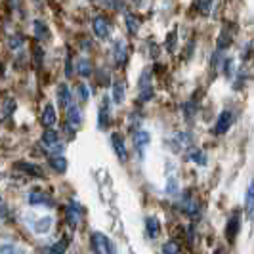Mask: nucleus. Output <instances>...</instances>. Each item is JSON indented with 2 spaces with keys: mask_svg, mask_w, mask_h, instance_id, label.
Segmentation results:
<instances>
[{
  "mask_svg": "<svg viewBox=\"0 0 254 254\" xmlns=\"http://www.w3.org/2000/svg\"><path fill=\"white\" fill-rule=\"evenodd\" d=\"M92 27H94V35L98 38H102V40L109 38V35H111V23H109L103 15H98V17L94 19Z\"/></svg>",
  "mask_w": 254,
  "mask_h": 254,
  "instance_id": "1",
  "label": "nucleus"
},
{
  "mask_svg": "<svg viewBox=\"0 0 254 254\" xmlns=\"http://www.w3.org/2000/svg\"><path fill=\"white\" fill-rule=\"evenodd\" d=\"M231 121H233V115H231V111H222L220 113V117H218V123L216 127H214V134L216 136H222V134H226L229 130V127H231Z\"/></svg>",
  "mask_w": 254,
  "mask_h": 254,
  "instance_id": "2",
  "label": "nucleus"
},
{
  "mask_svg": "<svg viewBox=\"0 0 254 254\" xmlns=\"http://www.w3.org/2000/svg\"><path fill=\"white\" fill-rule=\"evenodd\" d=\"M113 58L117 65H125L128 60V50H127V42L123 40V38H119V40H115L113 44Z\"/></svg>",
  "mask_w": 254,
  "mask_h": 254,
  "instance_id": "3",
  "label": "nucleus"
},
{
  "mask_svg": "<svg viewBox=\"0 0 254 254\" xmlns=\"http://www.w3.org/2000/svg\"><path fill=\"white\" fill-rule=\"evenodd\" d=\"M111 145H113V149H115V153H117V157H119L123 163H127V159H128L127 145H125V140H123V136H121L119 132L111 134Z\"/></svg>",
  "mask_w": 254,
  "mask_h": 254,
  "instance_id": "4",
  "label": "nucleus"
},
{
  "mask_svg": "<svg viewBox=\"0 0 254 254\" xmlns=\"http://www.w3.org/2000/svg\"><path fill=\"white\" fill-rule=\"evenodd\" d=\"M65 109H67V125H69L71 128L80 127V123H82V113H80L78 105H75V103H69Z\"/></svg>",
  "mask_w": 254,
  "mask_h": 254,
  "instance_id": "5",
  "label": "nucleus"
},
{
  "mask_svg": "<svg viewBox=\"0 0 254 254\" xmlns=\"http://www.w3.org/2000/svg\"><path fill=\"white\" fill-rule=\"evenodd\" d=\"M151 143V136H149V132H145V130H140V132H136L134 134V145H136V149L140 153V157H143V153L147 149V145Z\"/></svg>",
  "mask_w": 254,
  "mask_h": 254,
  "instance_id": "6",
  "label": "nucleus"
},
{
  "mask_svg": "<svg viewBox=\"0 0 254 254\" xmlns=\"http://www.w3.org/2000/svg\"><path fill=\"white\" fill-rule=\"evenodd\" d=\"M239 224H241L239 214H233L228 220V224H226V237H228V241H235V237L239 233Z\"/></svg>",
  "mask_w": 254,
  "mask_h": 254,
  "instance_id": "7",
  "label": "nucleus"
},
{
  "mask_svg": "<svg viewBox=\"0 0 254 254\" xmlns=\"http://www.w3.org/2000/svg\"><path fill=\"white\" fill-rule=\"evenodd\" d=\"M56 121H58V117H56V109H54V105L48 103L46 107H44V113H42V127L44 128H52L56 125Z\"/></svg>",
  "mask_w": 254,
  "mask_h": 254,
  "instance_id": "8",
  "label": "nucleus"
},
{
  "mask_svg": "<svg viewBox=\"0 0 254 254\" xmlns=\"http://www.w3.org/2000/svg\"><path fill=\"white\" fill-rule=\"evenodd\" d=\"M109 125V100L103 98L102 105H100V117H98V128H107Z\"/></svg>",
  "mask_w": 254,
  "mask_h": 254,
  "instance_id": "9",
  "label": "nucleus"
},
{
  "mask_svg": "<svg viewBox=\"0 0 254 254\" xmlns=\"http://www.w3.org/2000/svg\"><path fill=\"white\" fill-rule=\"evenodd\" d=\"M58 103H60V107H67L71 103V90L67 88V84L58 86Z\"/></svg>",
  "mask_w": 254,
  "mask_h": 254,
  "instance_id": "10",
  "label": "nucleus"
},
{
  "mask_svg": "<svg viewBox=\"0 0 254 254\" xmlns=\"http://www.w3.org/2000/svg\"><path fill=\"white\" fill-rule=\"evenodd\" d=\"M76 71H78V75L82 76V78H90L92 76V64H90V60L80 58L78 64H76Z\"/></svg>",
  "mask_w": 254,
  "mask_h": 254,
  "instance_id": "11",
  "label": "nucleus"
},
{
  "mask_svg": "<svg viewBox=\"0 0 254 254\" xmlns=\"http://www.w3.org/2000/svg\"><path fill=\"white\" fill-rule=\"evenodd\" d=\"M50 165L56 172H62V174L67 170V161L64 155H50Z\"/></svg>",
  "mask_w": 254,
  "mask_h": 254,
  "instance_id": "12",
  "label": "nucleus"
},
{
  "mask_svg": "<svg viewBox=\"0 0 254 254\" xmlns=\"http://www.w3.org/2000/svg\"><path fill=\"white\" fill-rule=\"evenodd\" d=\"M125 19H127V29L130 35H136L138 31H140V19L134 15V13L127 12V15H125Z\"/></svg>",
  "mask_w": 254,
  "mask_h": 254,
  "instance_id": "13",
  "label": "nucleus"
},
{
  "mask_svg": "<svg viewBox=\"0 0 254 254\" xmlns=\"http://www.w3.org/2000/svg\"><path fill=\"white\" fill-rule=\"evenodd\" d=\"M29 203L31 204H52V201L48 199V195L46 193H42V191H38V190H35L31 195H29Z\"/></svg>",
  "mask_w": 254,
  "mask_h": 254,
  "instance_id": "14",
  "label": "nucleus"
},
{
  "mask_svg": "<svg viewBox=\"0 0 254 254\" xmlns=\"http://www.w3.org/2000/svg\"><path fill=\"white\" fill-rule=\"evenodd\" d=\"M58 141H60V134H58L56 130H52V128H46L44 134H42V143H46L48 147H52V145H56Z\"/></svg>",
  "mask_w": 254,
  "mask_h": 254,
  "instance_id": "15",
  "label": "nucleus"
},
{
  "mask_svg": "<svg viewBox=\"0 0 254 254\" xmlns=\"http://www.w3.org/2000/svg\"><path fill=\"white\" fill-rule=\"evenodd\" d=\"M145 228H147V235L151 237V239H155L157 235H159V220L155 216H149L147 220H145Z\"/></svg>",
  "mask_w": 254,
  "mask_h": 254,
  "instance_id": "16",
  "label": "nucleus"
},
{
  "mask_svg": "<svg viewBox=\"0 0 254 254\" xmlns=\"http://www.w3.org/2000/svg\"><path fill=\"white\" fill-rule=\"evenodd\" d=\"M15 168L23 170V172L31 174V176H37V178H40V176H42V170H40V168H37V165H31V163H15Z\"/></svg>",
  "mask_w": 254,
  "mask_h": 254,
  "instance_id": "17",
  "label": "nucleus"
},
{
  "mask_svg": "<svg viewBox=\"0 0 254 254\" xmlns=\"http://www.w3.org/2000/svg\"><path fill=\"white\" fill-rule=\"evenodd\" d=\"M125 100V84L121 80L113 82V102L115 103H121Z\"/></svg>",
  "mask_w": 254,
  "mask_h": 254,
  "instance_id": "18",
  "label": "nucleus"
},
{
  "mask_svg": "<svg viewBox=\"0 0 254 254\" xmlns=\"http://www.w3.org/2000/svg\"><path fill=\"white\" fill-rule=\"evenodd\" d=\"M176 37H178V33H176V29H174V31H170L168 37L165 38V48L170 52V54L176 52Z\"/></svg>",
  "mask_w": 254,
  "mask_h": 254,
  "instance_id": "19",
  "label": "nucleus"
},
{
  "mask_svg": "<svg viewBox=\"0 0 254 254\" xmlns=\"http://www.w3.org/2000/svg\"><path fill=\"white\" fill-rule=\"evenodd\" d=\"M67 222H69V226H71L73 229H75L76 224H78V214H76V208L73 203L67 206Z\"/></svg>",
  "mask_w": 254,
  "mask_h": 254,
  "instance_id": "20",
  "label": "nucleus"
},
{
  "mask_svg": "<svg viewBox=\"0 0 254 254\" xmlns=\"http://www.w3.org/2000/svg\"><path fill=\"white\" fill-rule=\"evenodd\" d=\"M35 35H37L38 40H42L44 37H48V27H46V23H42L40 19L35 21Z\"/></svg>",
  "mask_w": 254,
  "mask_h": 254,
  "instance_id": "21",
  "label": "nucleus"
},
{
  "mask_svg": "<svg viewBox=\"0 0 254 254\" xmlns=\"http://www.w3.org/2000/svg\"><path fill=\"white\" fill-rule=\"evenodd\" d=\"M247 206H245V210H247V216L249 218H253V203H254V197H253V184L249 186V190H247Z\"/></svg>",
  "mask_w": 254,
  "mask_h": 254,
  "instance_id": "22",
  "label": "nucleus"
},
{
  "mask_svg": "<svg viewBox=\"0 0 254 254\" xmlns=\"http://www.w3.org/2000/svg\"><path fill=\"white\" fill-rule=\"evenodd\" d=\"M0 254H25L19 247H15V245H2L0 247Z\"/></svg>",
  "mask_w": 254,
  "mask_h": 254,
  "instance_id": "23",
  "label": "nucleus"
},
{
  "mask_svg": "<svg viewBox=\"0 0 254 254\" xmlns=\"http://www.w3.org/2000/svg\"><path fill=\"white\" fill-rule=\"evenodd\" d=\"M76 92H78V96H80V102H88L90 100V88L86 84H76Z\"/></svg>",
  "mask_w": 254,
  "mask_h": 254,
  "instance_id": "24",
  "label": "nucleus"
},
{
  "mask_svg": "<svg viewBox=\"0 0 254 254\" xmlns=\"http://www.w3.org/2000/svg\"><path fill=\"white\" fill-rule=\"evenodd\" d=\"M180 249H178V243L176 241H168L165 243V247H163V254H178Z\"/></svg>",
  "mask_w": 254,
  "mask_h": 254,
  "instance_id": "25",
  "label": "nucleus"
},
{
  "mask_svg": "<svg viewBox=\"0 0 254 254\" xmlns=\"http://www.w3.org/2000/svg\"><path fill=\"white\" fill-rule=\"evenodd\" d=\"M67 245H69V243H67V239H62V241H58L56 245H54V247H52V253H54V254H64L65 249H67Z\"/></svg>",
  "mask_w": 254,
  "mask_h": 254,
  "instance_id": "26",
  "label": "nucleus"
},
{
  "mask_svg": "<svg viewBox=\"0 0 254 254\" xmlns=\"http://www.w3.org/2000/svg\"><path fill=\"white\" fill-rule=\"evenodd\" d=\"M191 161H195V163H199V165H204L206 163V157H204V153L201 149H195V151L191 153Z\"/></svg>",
  "mask_w": 254,
  "mask_h": 254,
  "instance_id": "27",
  "label": "nucleus"
},
{
  "mask_svg": "<svg viewBox=\"0 0 254 254\" xmlns=\"http://www.w3.org/2000/svg\"><path fill=\"white\" fill-rule=\"evenodd\" d=\"M153 98V86H147V88H141L140 90V100L141 102H147Z\"/></svg>",
  "mask_w": 254,
  "mask_h": 254,
  "instance_id": "28",
  "label": "nucleus"
},
{
  "mask_svg": "<svg viewBox=\"0 0 254 254\" xmlns=\"http://www.w3.org/2000/svg\"><path fill=\"white\" fill-rule=\"evenodd\" d=\"M35 64H37V67H40V64H42V48L40 46L35 48Z\"/></svg>",
  "mask_w": 254,
  "mask_h": 254,
  "instance_id": "29",
  "label": "nucleus"
},
{
  "mask_svg": "<svg viewBox=\"0 0 254 254\" xmlns=\"http://www.w3.org/2000/svg\"><path fill=\"white\" fill-rule=\"evenodd\" d=\"M224 71H226V75H231V73H233V62H231L229 58L224 62Z\"/></svg>",
  "mask_w": 254,
  "mask_h": 254,
  "instance_id": "30",
  "label": "nucleus"
},
{
  "mask_svg": "<svg viewBox=\"0 0 254 254\" xmlns=\"http://www.w3.org/2000/svg\"><path fill=\"white\" fill-rule=\"evenodd\" d=\"M19 42H21V38L19 37H15V38H10V48H19V46H21V44H19Z\"/></svg>",
  "mask_w": 254,
  "mask_h": 254,
  "instance_id": "31",
  "label": "nucleus"
},
{
  "mask_svg": "<svg viewBox=\"0 0 254 254\" xmlns=\"http://www.w3.org/2000/svg\"><path fill=\"white\" fill-rule=\"evenodd\" d=\"M67 76H73V69H71V58L67 56Z\"/></svg>",
  "mask_w": 254,
  "mask_h": 254,
  "instance_id": "32",
  "label": "nucleus"
},
{
  "mask_svg": "<svg viewBox=\"0 0 254 254\" xmlns=\"http://www.w3.org/2000/svg\"><path fill=\"white\" fill-rule=\"evenodd\" d=\"M168 191L172 193V191H176V182L174 180H170V186H168Z\"/></svg>",
  "mask_w": 254,
  "mask_h": 254,
  "instance_id": "33",
  "label": "nucleus"
},
{
  "mask_svg": "<svg viewBox=\"0 0 254 254\" xmlns=\"http://www.w3.org/2000/svg\"><path fill=\"white\" fill-rule=\"evenodd\" d=\"M132 2H134V4H136V6H138V8H140L141 4H143V0H132Z\"/></svg>",
  "mask_w": 254,
  "mask_h": 254,
  "instance_id": "34",
  "label": "nucleus"
},
{
  "mask_svg": "<svg viewBox=\"0 0 254 254\" xmlns=\"http://www.w3.org/2000/svg\"><path fill=\"white\" fill-rule=\"evenodd\" d=\"M103 2H105V4H107V6H111V0H103Z\"/></svg>",
  "mask_w": 254,
  "mask_h": 254,
  "instance_id": "35",
  "label": "nucleus"
},
{
  "mask_svg": "<svg viewBox=\"0 0 254 254\" xmlns=\"http://www.w3.org/2000/svg\"><path fill=\"white\" fill-rule=\"evenodd\" d=\"M214 254H220V253H218V251H216V253H214Z\"/></svg>",
  "mask_w": 254,
  "mask_h": 254,
  "instance_id": "36",
  "label": "nucleus"
}]
</instances>
